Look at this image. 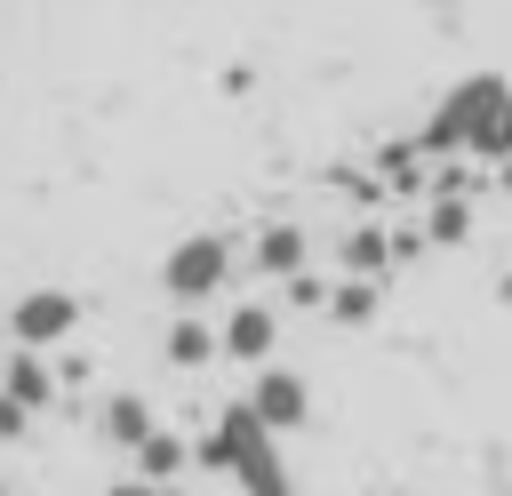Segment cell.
Returning a JSON list of instances; mask_svg holds the SVG:
<instances>
[{"label":"cell","mask_w":512,"mask_h":496,"mask_svg":"<svg viewBox=\"0 0 512 496\" xmlns=\"http://www.w3.org/2000/svg\"><path fill=\"white\" fill-rule=\"evenodd\" d=\"M376 168H384V184H392V192H416V184H424V144H384V152H376Z\"/></svg>","instance_id":"5bb4252c"},{"label":"cell","mask_w":512,"mask_h":496,"mask_svg":"<svg viewBox=\"0 0 512 496\" xmlns=\"http://www.w3.org/2000/svg\"><path fill=\"white\" fill-rule=\"evenodd\" d=\"M0 392H8V400H24L32 416L56 400V376L40 368V344H24V352H8V360H0Z\"/></svg>","instance_id":"52a82bcc"},{"label":"cell","mask_w":512,"mask_h":496,"mask_svg":"<svg viewBox=\"0 0 512 496\" xmlns=\"http://www.w3.org/2000/svg\"><path fill=\"white\" fill-rule=\"evenodd\" d=\"M504 136H512V112H504Z\"/></svg>","instance_id":"44dd1931"},{"label":"cell","mask_w":512,"mask_h":496,"mask_svg":"<svg viewBox=\"0 0 512 496\" xmlns=\"http://www.w3.org/2000/svg\"><path fill=\"white\" fill-rule=\"evenodd\" d=\"M384 264H392V232H384V224H352V232H344V272H368V280H376Z\"/></svg>","instance_id":"30bf717a"},{"label":"cell","mask_w":512,"mask_h":496,"mask_svg":"<svg viewBox=\"0 0 512 496\" xmlns=\"http://www.w3.org/2000/svg\"><path fill=\"white\" fill-rule=\"evenodd\" d=\"M8 328H16V344H64V336L80 328V304H72L64 288H32V296H16Z\"/></svg>","instance_id":"277c9868"},{"label":"cell","mask_w":512,"mask_h":496,"mask_svg":"<svg viewBox=\"0 0 512 496\" xmlns=\"http://www.w3.org/2000/svg\"><path fill=\"white\" fill-rule=\"evenodd\" d=\"M144 496H184V488H176V480H152V488H144Z\"/></svg>","instance_id":"ac0fdd59"},{"label":"cell","mask_w":512,"mask_h":496,"mask_svg":"<svg viewBox=\"0 0 512 496\" xmlns=\"http://www.w3.org/2000/svg\"><path fill=\"white\" fill-rule=\"evenodd\" d=\"M144 432H152V408H144L136 392H112V400H104V440H120V448H136Z\"/></svg>","instance_id":"7c38bea8"},{"label":"cell","mask_w":512,"mask_h":496,"mask_svg":"<svg viewBox=\"0 0 512 496\" xmlns=\"http://www.w3.org/2000/svg\"><path fill=\"white\" fill-rule=\"evenodd\" d=\"M216 344H224V360L264 368V360H272V344H280V312H272V304H232V312H224V328H216Z\"/></svg>","instance_id":"5b68a950"},{"label":"cell","mask_w":512,"mask_h":496,"mask_svg":"<svg viewBox=\"0 0 512 496\" xmlns=\"http://www.w3.org/2000/svg\"><path fill=\"white\" fill-rule=\"evenodd\" d=\"M24 432H32V408H24V400H8V392H0V440H24Z\"/></svg>","instance_id":"2e32d148"},{"label":"cell","mask_w":512,"mask_h":496,"mask_svg":"<svg viewBox=\"0 0 512 496\" xmlns=\"http://www.w3.org/2000/svg\"><path fill=\"white\" fill-rule=\"evenodd\" d=\"M328 312H336L344 328H352V320H368V312H376V280H368V272H352L344 288H328Z\"/></svg>","instance_id":"9a60e30c"},{"label":"cell","mask_w":512,"mask_h":496,"mask_svg":"<svg viewBox=\"0 0 512 496\" xmlns=\"http://www.w3.org/2000/svg\"><path fill=\"white\" fill-rule=\"evenodd\" d=\"M248 408L272 424V432H296L304 416H312V392H304V376H288V368H256V392H248Z\"/></svg>","instance_id":"8992f818"},{"label":"cell","mask_w":512,"mask_h":496,"mask_svg":"<svg viewBox=\"0 0 512 496\" xmlns=\"http://www.w3.org/2000/svg\"><path fill=\"white\" fill-rule=\"evenodd\" d=\"M184 464H192V448H184L176 432H160V424H152V432L136 440V472H144V480H176Z\"/></svg>","instance_id":"9c48e42d"},{"label":"cell","mask_w":512,"mask_h":496,"mask_svg":"<svg viewBox=\"0 0 512 496\" xmlns=\"http://www.w3.org/2000/svg\"><path fill=\"white\" fill-rule=\"evenodd\" d=\"M504 112H512V80L472 72V80H456V88L440 96V112L424 120L416 144H424V152H480V160H504V152H512Z\"/></svg>","instance_id":"6da1fadb"},{"label":"cell","mask_w":512,"mask_h":496,"mask_svg":"<svg viewBox=\"0 0 512 496\" xmlns=\"http://www.w3.org/2000/svg\"><path fill=\"white\" fill-rule=\"evenodd\" d=\"M496 184H504V192H512V152H504V160H496Z\"/></svg>","instance_id":"d6986e66"},{"label":"cell","mask_w":512,"mask_h":496,"mask_svg":"<svg viewBox=\"0 0 512 496\" xmlns=\"http://www.w3.org/2000/svg\"><path fill=\"white\" fill-rule=\"evenodd\" d=\"M144 488H152V480H144ZM144 488H136V480H128V488H112V496H144Z\"/></svg>","instance_id":"ffe728a7"},{"label":"cell","mask_w":512,"mask_h":496,"mask_svg":"<svg viewBox=\"0 0 512 496\" xmlns=\"http://www.w3.org/2000/svg\"><path fill=\"white\" fill-rule=\"evenodd\" d=\"M160 352H168L176 368H200V360H216L224 344H216V328H208V320H176V328L160 336Z\"/></svg>","instance_id":"8fae6325"},{"label":"cell","mask_w":512,"mask_h":496,"mask_svg":"<svg viewBox=\"0 0 512 496\" xmlns=\"http://www.w3.org/2000/svg\"><path fill=\"white\" fill-rule=\"evenodd\" d=\"M192 464L240 480V496H296V480H288V464H280V448H272V424H264L248 400L216 416V432L192 448Z\"/></svg>","instance_id":"7a4b0ae2"},{"label":"cell","mask_w":512,"mask_h":496,"mask_svg":"<svg viewBox=\"0 0 512 496\" xmlns=\"http://www.w3.org/2000/svg\"><path fill=\"white\" fill-rule=\"evenodd\" d=\"M464 232H472V208H464V192H440V200H432V216H424V240L456 248Z\"/></svg>","instance_id":"4fadbf2b"},{"label":"cell","mask_w":512,"mask_h":496,"mask_svg":"<svg viewBox=\"0 0 512 496\" xmlns=\"http://www.w3.org/2000/svg\"><path fill=\"white\" fill-rule=\"evenodd\" d=\"M224 280H232V240H224V232H184V240L160 256V288H168L176 304H208Z\"/></svg>","instance_id":"3957f363"},{"label":"cell","mask_w":512,"mask_h":496,"mask_svg":"<svg viewBox=\"0 0 512 496\" xmlns=\"http://www.w3.org/2000/svg\"><path fill=\"white\" fill-rule=\"evenodd\" d=\"M288 296H296V304H328V288H320L312 272H288Z\"/></svg>","instance_id":"e0dca14e"},{"label":"cell","mask_w":512,"mask_h":496,"mask_svg":"<svg viewBox=\"0 0 512 496\" xmlns=\"http://www.w3.org/2000/svg\"><path fill=\"white\" fill-rule=\"evenodd\" d=\"M256 272H272V280L304 272V224H264L256 232Z\"/></svg>","instance_id":"ba28073f"}]
</instances>
